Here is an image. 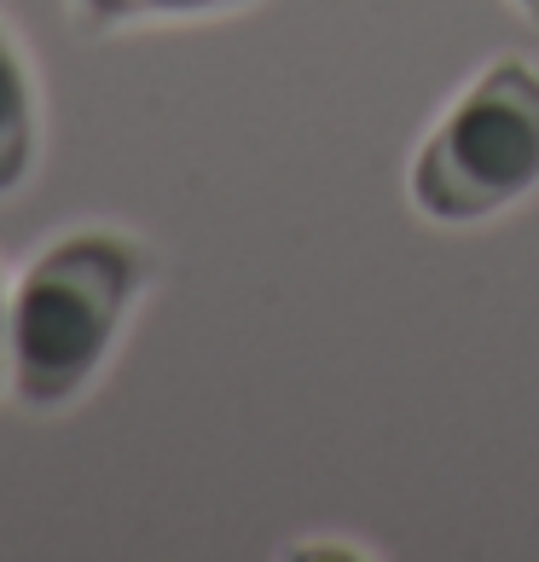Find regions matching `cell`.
I'll return each mask as SVG.
<instances>
[{
	"label": "cell",
	"mask_w": 539,
	"mask_h": 562,
	"mask_svg": "<svg viewBox=\"0 0 539 562\" xmlns=\"http://www.w3.org/2000/svg\"><path fill=\"white\" fill-rule=\"evenodd\" d=\"M151 284L145 244L111 226L53 238L7 307V383L30 412H65L105 378Z\"/></svg>",
	"instance_id": "1"
},
{
	"label": "cell",
	"mask_w": 539,
	"mask_h": 562,
	"mask_svg": "<svg viewBox=\"0 0 539 562\" xmlns=\"http://www.w3.org/2000/svg\"><path fill=\"white\" fill-rule=\"evenodd\" d=\"M412 203L441 226L516 210L539 186V70L499 58L459 93L412 157Z\"/></svg>",
	"instance_id": "2"
},
{
	"label": "cell",
	"mask_w": 539,
	"mask_h": 562,
	"mask_svg": "<svg viewBox=\"0 0 539 562\" xmlns=\"http://www.w3.org/2000/svg\"><path fill=\"white\" fill-rule=\"evenodd\" d=\"M41 157V105H35V76L12 47V30L0 18V198L35 175Z\"/></svg>",
	"instance_id": "3"
},
{
	"label": "cell",
	"mask_w": 539,
	"mask_h": 562,
	"mask_svg": "<svg viewBox=\"0 0 539 562\" xmlns=\"http://www.w3.org/2000/svg\"><path fill=\"white\" fill-rule=\"evenodd\" d=\"M88 30H128V24H180V18L238 12L250 0H70Z\"/></svg>",
	"instance_id": "4"
},
{
	"label": "cell",
	"mask_w": 539,
	"mask_h": 562,
	"mask_svg": "<svg viewBox=\"0 0 539 562\" xmlns=\"http://www.w3.org/2000/svg\"><path fill=\"white\" fill-rule=\"evenodd\" d=\"M7 307H12V296H7V284H0V378H7Z\"/></svg>",
	"instance_id": "5"
},
{
	"label": "cell",
	"mask_w": 539,
	"mask_h": 562,
	"mask_svg": "<svg viewBox=\"0 0 539 562\" xmlns=\"http://www.w3.org/2000/svg\"><path fill=\"white\" fill-rule=\"evenodd\" d=\"M510 7L523 12V18H534V24H539V0H510Z\"/></svg>",
	"instance_id": "6"
}]
</instances>
